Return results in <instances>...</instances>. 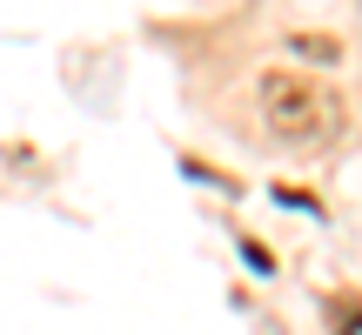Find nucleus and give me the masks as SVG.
I'll return each mask as SVG.
<instances>
[{
	"mask_svg": "<svg viewBox=\"0 0 362 335\" xmlns=\"http://www.w3.org/2000/svg\"><path fill=\"white\" fill-rule=\"evenodd\" d=\"M255 101H262L269 134L288 141V148H322L329 134H336V121H342L336 94H329L322 81L296 74V67H269V74L255 81Z\"/></svg>",
	"mask_w": 362,
	"mask_h": 335,
	"instance_id": "f257e3e1",
	"label": "nucleus"
},
{
	"mask_svg": "<svg viewBox=\"0 0 362 335\" xmlns=\"http://www.w3.org/2000/svg\"><path fill=\"white\" fill-rule=\"evenodd\" d=\"M288 47H296L302 61H342V40H329V34H296Z\"/></svg>",
	"mask_w": 362,
	"mask_h": 335,
	"instance_id": "f03ea898",
	"label": "nucleus"
}]
</instances>
